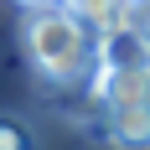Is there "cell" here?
I'll return each mask as SVG.
<instances>
[{"instance_id":"cell-1","label":"cell","mask_w":150,"mask_h":150,"mask_svg":"<svg viewBox=\"0 0 150 150\" xmlns=\"http://www.w3.org/2000/svg\"><path fill=\"white\" fill-rule=\"evenodd\" d=\"M21 42H26L31 67H36L47 83H78V78L93 73L98 36H93L78 16H67L62 5H42V11H31L26 26H21Z\"/></svg>"},{"instance_id":"cell-2","label":"cell","mask_w":150,"mask_h":150,"mask_svg":"<svg viewBox=\"0 0 150 150\" xmlns=\"http://www.w3.org/2000/svg\"><path fill=\"white\" fill-rule=\"evenodd\" d=\"M88 88L104 98V109L140 104V98H150V62H135V67H93Z\"/></svg>"},{"instance_id":"cell-3","label":"cell","mask_w":150,"mask_h":150,"mask_svg":"<svg viewBox=\"0 0 150 150\" xmlns=\"http://www.w3.org/2000/svg\"><path fill=\"white\" fill-rule=\"evenodd\" d=\"M104 140L119 150H150V98L140 104H114L104 119Z\"/></svg>"},{"instance_id":"cell-4","label":"cell","mask_w":150,"mask_h":150,"mask_svg":"<svg viewBox=\"0 0 150 150\" xmlns=\"http://www.w3.org/2000/svg\"><path fill=\"white\" fill-rule=\"evenodd\" d=\"M67 16H78L83 26L98 36V31H109V26H124V0H57Z\"/></svg>"},{"instance_id":"cell-5","label":"cell","mask_w":150,"mask_h":150,"mask_svg":"<svg viewBox=\"0 0 150 150\" xmlns=\"http://www.w3.org/2000/svg\"><path fill=\"white\" fill-rule=\"evenodd\" d=\"M0 150H36V135L21 114H0Z\"/></svg>"},{"instance_id":"cell-6","label":"cell","mask_w":150,"mask_h":150,"mask_svg":"<svg viewBox=\"0 0 150 150\" xmlns=\"http://www.w3.org/2000/svg\"><path fill=\"white\" fill-rule=\"evenodd\" d=\"M124 26H135L150 47V0H124Z\"/></svg>"},{"instance_id":"cell-7","label":"cell","mask_w":150,"mask_h":150,"mask_svg":"<svg viewBox=\"0 0 150 150\" xmlns=\"http://www.w3.org/2000/svg\"><path fill=\"white\" fill-rule=\"evenodd\" d=\"M26 11H42V5H57V0H21Z\"/></svg>"}]
</instances>
